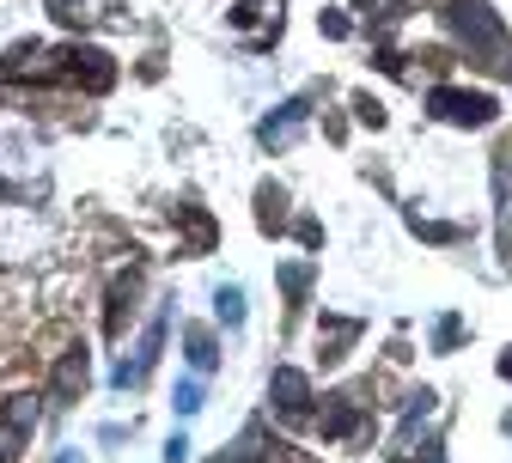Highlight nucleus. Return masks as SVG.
Listing matches in <instances>:
<instances>
[{"mask_svg": "<svg viewBox=\"0 0 512 463\" xmlns=\"http://www.w3.org/2000/svg\"><path fill=\"white\" fill-rule=\"evenodd\" d=\"M305 116H311V92H299V98H287V104H275L263 122H256V147H269V153H281V147H293V135L305 128Z\"/></svg>", "mask_w": 512, "mask_h": 463, "instance_id": "6e6552de", "label": "nucleus"}, {"mask_svg": "<svg viewBox=\"0 0 512 463\" xmlns=\"http://www.w3.org/2000/svg\"><path fill=\"white\" fill-rule=\"evenodd\" d=\"M311 275H317V262H281V269H275V281H281L287 305H305V293H311Z\"/></svg>", "mask_w": 512, "mask_h": 463, "instance_id": "6ab92c4d", "label": "nucleus"}, {"mask_svg": "<svg viewBox=\"0 0 512 463\" xmlns=\"http://www.w3.org/2000/svg\"><path fill=\"white\" fill-rule=\"evenodd\" d=\"M433 409H439V396H433V390H415V396H409V409H403V427H397V445H409V439L433 421Z\"/></svg>", "mask_w": 512, "mask_h": 463, "instance_id": "a211bd4d", "label": "nucleus"}, {"mask_svg": "<svg viewBox=\"0 0 512 463\" xmlns=\"http://www.w3.org/2000/svg\"><path fill=\"white\" fill-rule=\"evenodd\" d=\"M458 336H464V323H458V317H439V323H433V348H439V354H452Z\"/></svg>", "mask_w": 512, "mask_h": 463, "instance_id": "4be33fe9", "label": "nucleus"}, {"mask_svg": "<svg viewBox=\"0 0 512 463\" xmlns=\"http://www.w3.org/2000/svg\"><path fill=\"white\" fill-rule=\"evenodd\" d=\"M55 366H49V403H80L86 396V384H92V354H86V342H74V348H61V354H49Z\"/></svg>", "mask_w": 512, "mask_h": 463, "instance_id": "0eeeda50", "label": "nucleus"}, {"mask_svg": "<svg viewBox=\"0 0 512 463\" xmlns=\"http://www.w3.org/2000/svg\"><path fill=\"white\" fill-rule=\"evenodd\" d=\"M427 110L439 122H452V128H488L500 116V104L488 92H464V86H433L427 92Z\"/></svg>", "mask_w": 512, "mask_h": 463, "instance_id": "7ed1b4c3", "label": "nucleus"}, {"mask_svg": "<svg viewBox=\"0 0 512 463\" xmlns=\"http://www.w3.org/2000/svg\"><path fill=\"white\" fill-rule=\"evenodd\" d=\"M177 342H183V360H189V372H214L220 366V336H214V329L208 323H183L177 329Z\"/></svg>", "mask_w": 512, "mask_h": 463, "instance_id": "f8f14e48", "label": "nucleus"}, {"mask_svg": "<svg viewBox=\"0 0 512 463\" xmlns=\"http://www.w3.org/2000/svg\"><path fill=\"white\" fill-rule=\"evenodd\" d=\"M214 323L232 329V336L244 329V287H238V281H220V287H214Z\"/></svg>", "mask_w": 512, "mask_h": 463, "instance_id": "f3484780", "label": "nucleus"}, {"mask_svg": "<svg viewBox=\"0 0 512 463\" xmlns=\"http://www.w3.org/2000/svg\"><path fill=\"white\" fill-rule=\"evenodd\" d=\"M256 226L263 232H287V183H256Z\"/></svg>", "mask_w": 512, "mask_h": 463, "instance_id": "ddd939ff", "label": "nucleus"}, {"mask_svg": "<svg viewBox=\"0 0 512 463\" xmlns=\"http://www.w3.org/2000/svg\"><path fill=\"white\" fill-rule=\"evenodd\" d=\"M0 421H13L19 433H37V427H43V396H37V390H13L7 409H0Z\"/></svg>", "mask_w": 512, "mask_h": 463, "instance_id": "2eb2a0df", "label": "nucleus"}, {"mask_svg": "<svg viewBox=\"0 0 512 463\" xmlns=\"http://www.w3.org/2000/svg\"><path fill=\"white\" fill-rule=\"evenodd\" d=\"M452 37L464 43V55L488 74H506V25L494 19L488 0H452V13H445Z\"/></svg>", "mask_w": 512, "mask_h": 463, "instance_id": "f257e3e1", "label": "nucleus"}, {"mask_svg": "<svg viewBox=\"0 0 512 463\" xmlns=\"http://www.w3.org/2000/svg\"><path fill=\"white\" fill-rule=\"evenodd\" d=\"M317 31H324V37H354V25H348V13H324V19H317Z\"/></svg>", "mask_w": 512, "mask_h": 463, "instance_id": "5701e85b", "label": "nucleus"}, {"mask_svg": "<svg viewBox=\"0 0 512 463\" xmlns=\"http://www.w3.org/2000/svg\"><path fill=\"white\" fill-rule=\"evenodd\" d=\"M415 463H445V445H439V439H427V445H421V457H415Z\"/></svg>", "mask_w": 512, "mask_h": 463, "instance_id": "bb28decb", "label": "nucleus"}, {"mask_svg": "<svg viewBox=\"0 0 512 463\" xmlns=\"http://www.w3.org/2000/svg\"><path fill=\"white\" fill-rule=\"evenodd\" d=\"M500 372H506V378H512V348H506V354H500Z\"/></svg>", "mask_w": 512, "mask_h": 463, "instance_id": "c85d7f7f", "label": "nucleus"}, {"mask_svg": "<svg viewBox=\"0 0 512 463\" xmlns=\"http://www.w3.org/2000/svg\"><path fill=\"white\" fill-rule=\"evenodd\" d=\"M360 317H330L324 311V323H317V360H324V366H342L348 354H354V342H360Z\"/></svg>", "mask_w": 512, "mask_h": 463, "instance_id": "9b49d317", "label": "nucleus"}, {"mask_svg": "<svg viewBox=\"0 0 512 463\" xmlns=\"http://www.w3.org/2000/svg\"><path fill=\"white\" fill-rule=\"evenodd\" d=\"M141 299V269H122V275H110V293H104V329L110 336H122L128 323H135V305Z\"/></svg>", "mask_w": 512, "mask_h": 463, "instance_id": "9d476101", "label": "nucleus"}, {"mask_svg": "<svg viewBox=\"0 0 512 463\" xmlns=\"http://www.w3.org/2000/svg\"><path fill=\"white\" fill-rule=\"evenodd\" d=\"M55 463H86V457H80V451H61V457H55Z\"/></svg>", "mask_w": 512, "mask_h": 463, "instance_id": "cd10ccee", "label": "nucleus"}, {"mask_svg": "<svg viewBox=\"0 0 512 463\" xmlns=\"http://www.w3.org/2000/svg\"><path fill=\"white\" fill-rule=\"evenodd\" d=\"M159 457H165V463H189V433H171Z\"/></svg>", "mask_w": 512, "mask_h": 463, "instance_id": "a878e982", "label": "nucleus"}, {"mask_svg": "<svg viewBox=\"0 0 512 463\" xmlns=\"http://www.w3.org/2000/svg\"><path fill=\"white\" fill-rule=\"evenodd\" d=\"M281 13H287V0H232L226 25L244 37V49H269L281 37Z\"/></svg>", "mask_w": 512, "mask_h": 463, "instance_id": "20e7f679", "label": "nucleus"}, {"mask_svg": "<svg viewBox=\"0 0 512 463\" xmlns=\"http://www.w3.org/2000/svg\"><path fill=\"white\" fill-rule=\"evenodd\" d=\"M49 13L80 31V25H98L104 13H116V0H49Z\"/></svg>", "mask_w": 512, "mask_h": 463, "instance_id": "4468645a", "label": "nucleus"}, {"mask_svg": "<svg viewBox=\"0 0 512 463\" xmlns=\"http://www.w3.org/2000/svg\"><path fill=\"white\" fill-rule=\"evenodd\" d=\"M25 445H31V433H19L13 421H0V463H19Z\"/></svg>", "mask_w": 512, "mask_h": 463, "instance_id": "412c9836", "label": "nucleus"}, {"mask_svg": "<svg viewBox=\"0 0 512 463\" xmlns=\"http://www.w3.org/2000/svg\"><path fill=\"white\" fill-rule=\"evenodd\" d=\"M354 116H360V122H372V128H378V122H384V104H378V98H366V92H360V98H354Z\"/></svg>", "mask_w": 512, "mask_h": 463, "instance_id": "393cba45", "label": "nucleus"}, {"mask_svg": "<svg viewBox=\"0 0 512 463\" xmlns=\"http://www.w3.org/2000/svg\"><path fill=\"white\" fill-rule=\"evenodd\" d=\"M293 238H299L305 250H317V244H324V226H317V220H293Z\"/></svg>", "mask_w": 512, "mask_h": 463, "instance_id": "b1692460", "label": "nucleus"}, {"mask_svg": "<svg viewBox=\"0 0 512 463\" xmlns=\"http://www.w3.org/2000/svg\"><path fill=\"white\" fill-rule=\"evenodd\" d=\"M61 80L98 98V92L116 86V61H110V49H98V43H74V49H61Z\"/></svg>", "mask_w": 512, "mask_h": 463, "instance_id": "39448f33", "label": "nucleus"}, {"mask_svg": "<svg viewBox=\"0 0 512 463\" xmlns=\"http://www.w3.org/2000/svg\"><path fill=\"white\" fill-rule=\"evenodd\" d=\"M171 409H177V421H196V415L208 409V384H202V372L177 378V390H171Z\"/></svg>", "mask_w": 512, "mask_h": 463, "instance_id": "dca6fc26", "label": "nucleus"}, {"mask_svg": "<svg viewBox=\"0 0 512 463\" xmlns=\"http://www.w3.org/2000/svg\"><path fill=\"white\" fill-rule=\"evenodd\" d=\"M311 403H317L311 372H299V366H275V372H269V409H275L287 427H299V421L311 415Z\"/></svg>", "mask_w": 512, "mask_h": 463, "instance_id": "423d86ee", "label": "nucleus"}, {"mask_svg": "<svg viewBox=\"0 0 512 463\" xmlns=\"http://www.w3.org/2000/svg\"><path fill=\"white\" fill-rule=\"evenodd\" d=\"M506 427H512V421H506Z\"/></svg>", "mask_w": 512, "mask_h": 463, "instance_id": "c756f323", "label": "nucleus"}, {"mask_svg": "<svg viewBox=\"0 0 512 463\" xmlns=\"http://www.w3.org/2000/svg\"><path fill=\"white\" fill-rule=\"evenodd\" d=\"M366 390H336L324 396V409H317V427H324V439H360L366 433Z\"/></svg>", "mask_w": 512, "mask_h": 463, "instance_id": "1a4fd4ad", "label": "nucleus"}, {"mask_svg": "<svg viewBox=\"0 0 512 463\" xmlns=\"http://www.w3.org/2000/svg\"><path fill=\"white\" fill-rule=\"evenodd\" d=\"M171 299H159V311H153V323L141 329V342H135V354H122L116 366H110V384L116 390H141L147 384V372L159 366V354H165V323H171V311H165Z\"/></svg>", "mask_w": 512, "mask_h": 463, "instance_id": "f03ea898", "label": "nucleus"}, {"mask_svg": "<svg viewBox=\"0 0 512 463\" xmlns=\"http://www.w3.org/2000/svg\"><path fill=\"white\" fill-rule=\"evenodd\" d=\"M360 7H366L372 25H397V19H409V13L421 7V0H360Z\"/></svg>", "mask_w": 512, "mask_h": 463, "instance_id": "aec40b11", "label": "nucleus"}]
</instances>
